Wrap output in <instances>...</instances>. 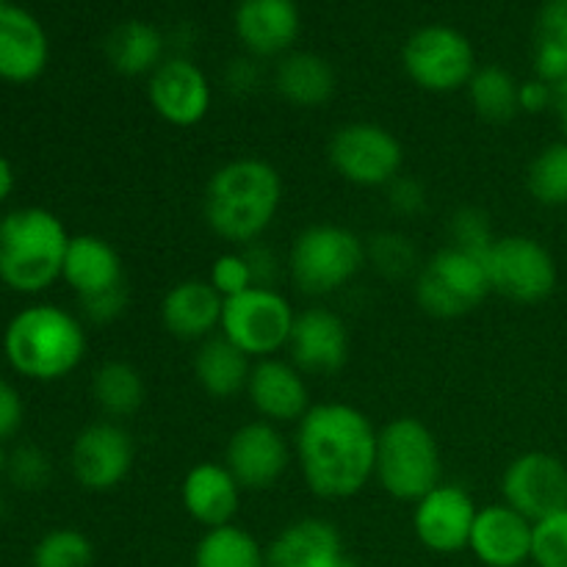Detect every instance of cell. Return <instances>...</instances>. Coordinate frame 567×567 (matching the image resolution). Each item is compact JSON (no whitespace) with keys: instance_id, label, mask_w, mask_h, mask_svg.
Wrapping results in <instances>:
<instances>
[{"instance_id":"6da1fadb","label":"cell","mask_w":567,"mask_h":567,"mask_svg":"<svg viewBox=\"0 0 567 567\" xmlns=\"http://www.w3.org/2000/svg\"><path fill=\"white\" fill-rule=\"evenodd\" d=\"M377 435L369 415L347 402L313 404L297 424L293 452L319 498H352L374 480Z\"/></svg>"},{"instance_id":"7a4b0ae2","label":"cell","mask_w":567,"mask_h":567,"mask_svg":"<svg viewBox=\"0 0 567 567\" xmlns=\"http://www.w3.org/2000/svg\"><path fill=\"white\" fill-rule=\"evenodd\" d=\"M280 203V172L269 161L244 155L210 175L205 186V221L225 241L249 247L269 230Z\"/></svg>"},{"instance_id":"3957f363","label":"cell","mask_w":567,"mask_h":567,"mask_svg":"<svg viewBox=\"0 0 567 567\" xmlns=\"http://www.w3.org/2000/svg\"><path fill=\"white\" fill-rule=\"evenodd\" d=\"M86 343L81 319L50 302L22 308L3 332L6 363L33 382L70 377L83 363Z\"/></svg>"},{"instance_id":"277c9868","label":"cell","mask_w":567,"mask_h":567,"mask_svg":"<svg viewBox=\"0 0 567 567\" xmlns=\"http://www.w3.org/2000/svg\"><path fill=\"white\" fill-rule=\"evenodd\" d=\"M70 233L48 208L0 216V282L17 293H42L61 280Z\"/></svg>"},{"instance_id":"5b68a950","label":"cell","mask_w":567,"mask_h":567,"mask_svg":"<svg viewBox=\"0 0 567 567\" xmlns=\"http://www.w3.org/2000/svg\"><path fill=\"white\" fill-rule=\"evenodd\" d=\"M374 476L396 502L415 504L435 491L441 485L443 460L430 426L410 415L388 421L377 435Z\"/></svg>"},{"instance_id":"8992f818","label":"cell","mask_w":567,"mask_h":567,"mask_svg":"<svg viewBox=\"0 0 567 567\" xmlns=\"http://www.w3.org/2000/svg\"><path fill=\"white\" fill-rule=\"evenodd\" d=\"M369 249L341 225H310L293 238L288 275L305 297H330L347 288L365 266Z\"/></svg>"},{"instance_id":"52a82bcc","label":"cell","mask_w":567,"mask_h":567,"mask_svg":"<svg viewBox=\"0 0 567 567\" xmlns=\"http://www.w3.org/2000/svg\"><path fill=\"white\" fill-rule=\"evenodd\" d=\"M297 310L277 288L252 286L238 297L225 299L221 310V336L241 349L249 360L277 358L291 341Z\"/></svg>"},{"instance_id":"ba28073f","label":"cell","mask_w":567,"mask_h":567,"mask_svg":"<svg viewBox=\"0 0 567 567\" xmlns=\"http://www.w3.org/2000/svg\"><path fill=\"white\" fill-rule=\"evenodd\" d=\"M402 66L410 81L432 94L460 92L476 72V53L463 31L443 22L419 28L402 48Z\"/></svg>"},{"instance_id":"9c48e42d","label":"cell","mask_w":567,"mask_h":567,"mask_svg":"<svg viewBox=\"0 0 567 567\" xmlns=\"http://www.w3.org/2000/svg\"><path fill=\"white\" fill-rule=\"evenodd\" d=\"M487 293L491 282L482 258L457 247H446L432 255L415 282V299L424 313L435 319H457L471 313L480 308Z\"/></svg>"},{"instance_id":"30bf717a","label":"cell","mask_w":567,"mask_h":567,"mask_svg":"<svg viewBox=\"0 0 567 567\" xmlns=\"http://www.w3.org/2000/svg\"><path fill=\"white\" fill-rule=\"evenodd\" d=\"M330 164L347 183L360 188L391 186L402 175V142L377 122H349L330 138Z\"/></svg>"},{"instance_id":"8fae6325","label":"cell","mask_w":567,"mask_h":567,"mask_svg":"<svg viewBox=\"0 0 567 567\" xmlns=\"http://www.w3.org/2000/svg\"><path fill=\"white\" fill-rule=\"evenodd\" d=\"M491 291L520 305H535L557 288V264L540 241L529 236L493 238L482 255Z\"/></svg>"},{"instance_id":"7c38bea8","label":"cell","mask_w":567,"mask_h":567,"mask_svg":"<svg viewBox=\"0 0 567 567\" xmlns=\"http://www.w3.org/2000/svg\"><path fill=\"white\" fill-rule=\"evenodd\" d=\"M133 437L116 421H94L83 426L70 449V468L78 485L89 493H109L131 474Z\"/></svg>"},{"instance_id":"4fadbf2b","label":"cell","mask_w":567,"mask_h":567,"mask_svg":"<svg viewBox=\"0 0 567 567\" xmlns=\"http://www.w3.org/2000/svg\"><path fill=\"white\" fill-rule=\"evenodd\" d=\"M504 504L532 524L567 509V465L548 452H526L502 476Z\"/></svg>"},{"instance_id":"5bb4252c","label":"cell","mask_w":567,"mask_h":567,"mask_svg":"<svg viewBox=\"0 0 567 567\" xmlns=\"http://www.w3.org/2000/svg\"><path fill=\"white\" fill-rule=\"evenodd\" d=\"M147 100L169 125L194 127L208 116L214 92L203 66L194 64L188 55H169L147 78Z\"/></svg>"},{"instance_id":"9a60e30c","label":"cell","mask_w":567,"mask_h":567,"mask_svg":"<svg viewBox=\"0 0 567 567\" xmlns=\"http://www.w3.org/2000/svg\"><path fill=\"white\" fill-rule=\"evenodd\" d=\"M291 463V446L286 435L277 430V424L258 419L249 424L238 426L227 441L225 465L241 491H269Z\"/></svg>"},{"instance_id":"2e32d148","label":"cell","mask_w":567,"mask_h":567,"mask_svg":"<svg viewBox=\"0 0 567 567\" xmlns=\"http://www.w3.org/2000/svg\"><path fill=\"white\" fill-rule=\"evenodd\" d=\"M476 504L460 485H437L415 502L413 529L424 548L435 554H457L468 548L476 520Z\"/></svg>"},{"instance_id":"e0dca14e","label":"cell","mask_w":567,"mask_h":567,"mask_svg":"<svg viewBox=\"0 0 567 567\" xmlns=\"http://www.w3.org/2000/svg\"><path fill=\"white\" fill-rule=\"evenodd\" d=\"M233 31L255 59H282L297 44L302 14L297 0H238Z\"/></svg>"},{"instance_id":"ac0fdd59","label":"cell","mask_w":567,"mask_h":567,"mask_svg":"<svg viewBox=\"0 0 567 567\" xmlns=\"http://www.w3.org/2000/svg\"><path fill=\"white\" fill-rule=\"evenodd\" d=\"M291 360L302 374H336L349 360V330L330 308H305L293 321Z\"/></svg>"},{"instance_id":"d6986e66","label":"cell","mask_w":567,"mask_h":567,"mask_svg":"<svg viewBox=\"0 0 567 567\" xmlns=\"http://www.w3.org/2000/svg\"><path fill=\"white\" fill-rule=\"evenodd\" d=\"M247 396L255 413L269 424H299L302 415L313 408L305 374L280 358H266L252 365Z\"/></svg>"},{"instance_id":"ffe728a7","label":"cell","mask_w":567,"mask_h":567,"mask_svg":"<svg viewBox=\"0 0 567 567\" xmlns=\"http://www.w3.org/2000/svg\"><path fill=\"white\" fill-rule=\"evenodd\" d=\"M535 524L509 504L480 509L471 532V554L485 567H524L532 563Z\"/></svg>"},{"instance_id":"44dd1931","label":"cell","mask_w":567,"mask_h":567,"mask_svg":"<svg viewBox=\"0 0 567 567\" xmlns=\"http://www.w3.org/2000/svg\"><path fill=\"white\" fill-rule=\"evenodd\" d=\"M48 59L50 42L42 22L20 6H0V81H37Z\"/></svg>"},{"instance_id":"7402d4cb","label":"cell","mask_w":567,"mask_h":567,"mask_svg":"<svg viewBox=\"0 0 567 567\" xmlns=\"http://www.w3.org/2000/svg\"><path fill=\"white\" fill-rule=\"evenodd\" d=\"M347 559L338 529L321 518L286 526L266 548V567H343Z\"/></svg>"},{"instance_id":"603a6c76","label":"cell","mask_w":567,"mask_h":567,"mask_svg":"<svg viewBox=\"0 0 567 567\" xmlns=\"http://www.w3.org/2000/svg\"><path fill=\"white\" fill-rule=\"evenodd\" d=\"M241 485L230 474V468L219 463H197L181 487L183 509L194 524L205 529L233 524L241 507Z\"/></svg>"},{"instance_id":"cb8c5ba5","label":"cell","mask_w":567,"mask_h":567,"mask_svg":"<svg viewBox=\"0 0 567 567\" xmlns=\"http://www.w3.org/2000/svg\"><path fill=\"white\" fill-rule=\"evenodd\" d=\"M225 299L208 280H183L166 291L161 321L181 341H208L221 324Z\"/></svg>"},{"instance_id":"d4e9b609","label":"cell","mask_w":567,"mask_h":567,"mask_svg":"<svg viewBox=\"0 0 567 567\" xmlns=\"http://www.w3.org/2000/svg\"><path fill=\"white\" fill-rule=\"evenodd\" d=\"M61 280L78 293V299H92L100 293L125 288V271H122V258L105 238L92 236H72L66 247L64 271Z\"/></svg>"},{"instance_id":"484cf974","label":"cell","mask_w":567,"mask_h":567,"mask_svg":"<svg viewBox=\"0 0 567 567\" xmlns=\"http://www.w3.org/2000/svg\"><path fill=\"white\" fill-rule=\"evenodd\" d=\"M275 89L291 105L319 109L336 94V70L324 55L291 50L277 61Z\"/></svg>"},{"instance_id":"4316f807","label":"cell","mask_w":567,"mask_h":567,"mask_svg":"<svg viewBox=\"0 0 567 567\" xmlns=\"http://www.w3.org/2000/svg\"><path fill=\"white\" fill-rule=\"evenodd\" d=\"M166 39L147 20H125L105 37V59L111 70L127 78L153 75L166 61Z\"/></svg>"},{"instance_id":"83f0119b","label":"cell","mask_w":567,"mask_h":567,"mask_svg":"<svg viewBox=\"0 0 567 567\" xmlns=\"http://www.w3.org/2000/svg\"><path fill=\"white\" fill-rule=\"evenodd\" d=\"M249 374H252L249 358L225 336L203 341L194 354V377L199 388L214 399H233L247 391Z\"/></svg>"},{"instance_id":"f1b7e54d","label":"cell","mask_w":567,"mask_h":567,"mask_svg":"<svg viewBox=\"0 0 567 567\" xmlns=\"http://www.w3.org/2000/svg\"><path fill=\"white\" fill-rule=\"evenodd\" d=\"M192 567H266V548L241 526H216L194 546Z\"/></svg>"},{"instance_id":"f546056e","label":"cell","mask_w":567,"mask_h":567,"mask_svg":"<svg viewBox=\"0 0 567 567\" xmlns=\"http://www.w3.org/2000/svg\"><path fill=\"white\" fill-rule=\"evenodd\" d=\"M535 75L540 81H567V0H546L535 25Z\"/></svg>"},{"instance_id":"4dcf8cb0","label":"cell","mask_w":567,"mask_h":567,"mask_svg":"<svg viewBox=\"0 0 567 567\" xmlns=\"http://www.w3.org/2000/svg\"><path fill=\"white\" fill-rule=\"evenodd\" d=\"M92 396L103 415L127 419L144 404V380L136 365L125 360H109L94 371Z\"/></svg>"},{"instance_id":"1f68e13d","label":"cell","mask_w":567,"mask_h":567,"mask_svg":"<svg viewBox=\"0 0 567 567\" xmlns=\"http://www.w3.org/2000/svg\"><path fill=\"white\" fill-rule=\"evenodd\" d=\"M465 89H468L471 105H474V111L482 120L507 122L520 111V83L515 81L513 72H507L504 66H476L474 78H471V83Z\"/></svg>"},{"instance_id":"d6a6232c","label":"cell","mask_w":567,"mask_h":567,"mask_svg":"<svg viewBox=\"0 0 567 567\" xmlns=\"http://www.w3.org/2000/svg\"><path fill=\"white\" fill-rule=\"evenodd\" d=\"M532 197L543 205H567V142L548 144L529 166L526 175Z\"/></svg>"},{"instance_id":"836d02e7","label":"cell","mask_w":567,"mask_h":567,"mask_svg":"<svg viewBox=\"0 0 567 567\" xmlns=\"http://www.w3.org/2000/svg\"><path fill=\"white\" fill-rule=\"evenodd\" d=\"M94 546L83 532L53 529L33 546L31 567H92Z\"/></svg>"},{"instance_id":"e575fe53","label":"cell","mask_w":567,"mask_h":567,"mask_svg":"<svg viewBox=\"0 0 567 567\" xmlns=\"http://www.w3.org/2000/svg\"><path fill=\"white\" fill-rule=\"evenodd\" d=\"M532 565L567 567V509L535 524V537H532Z\"/></svg>"},{"instance_id":"d590c367","label":"cell","mask_w":567,"mask_h":567,"mask_svg":"<svg viewBox=\"0 0 567 567\" xmlns=\"http://www.w3.org/2000/svg\"><path fill=\"white\" fill-rule=\"evenodd\" d=\"M53 474V465L50 457L37 446H17L14 452H9V482L20 491H42L50 482Z\"/></svg>"},{"instance_id":"8d00e7d4","label":"cell","mask_w":567,"mask_h":567,"mask_svg":"<svg viewBox=\"0 0 567 567\" xmlns=\"http://www.w3.org/2000/svg\"><path fill=\"white\" fill-rule=\"evenodd\" d=\"M208 282L216 288V291H219L221 299L238 297V293H244V291H249L252 286H258V282H255V275H252V266H249L247 255L244 252L219 255V258L214 260V266H210Z\"/></svg>"},{"instance_id":"74e56055","label":"cell","mask_w":567,"mask_h":567,"mask_svg":"<svg viewBox=\"0 0 567 567\" xmlns=\"http://www.w3.org/2000/svg\"><path fill=\"white\" fill-rule=\"evenodd\" d=\"M452 247L465 249L471 255H485L487 247L493 244L491 225H487V216L476 208H463L452 216Z\"/></svg>"},{"instance_id":"f35d334b","label":"cell","mask_w":567,"mask_h":567,"mask_svg":"<svg viewBox=\"0 0 567 567\" xmlns=\"http://www.w3.org/2000/svg\"><path fill=\"white\" fill-rule=\"evenodd\" d=\"M369 255L385 275H404L413 266V249H410L408 238L396 236V233H382V236H377Z\"/></svg>"},{"instance_id":"ab89813d","label":"cell","mask_w":567,"mask_h":567,"mask_svg":"<svg viewBox=\"0 0 567 567\" xmlns=\"http://www.w3.org/2000/svg\"><path fill=\"white\" fill-rule=\"evenodd\" d=\"M22 415H25V408H22L20 391L9 380H0V443L20 432Z\"/></svg>"},{"instance_id":"60d3db41","label":"cell","mask_w":567,"mask_h":567,"mask_svg":"<svg viewBox=\"0 0 567 567\" xmlns=\"http://www.w3.org/2000/svg\"><path fill=\"white\" fill-rule=\"evenodd\" d=\"M125 302H127V291L125 288H116V291L100 293V297L81 299V308L89 321H94V324H109V321H114L116 316L125 310Z\"/></svg>"},{"instance_id":"b9f144b4","label":"cell","mask_w":567,"mask_h":567,"mask_svg":"<svg viewBox=\"0 0 567 567\" xmlns=\"http://www.w3.org/2000/svg\"><path fill=\"white\" fill-rule=\"evenodd\" d=\"M388 188H391V192H388L391 197L388 199H391V205L399 214H415V210L424 208V188L415 181H404V177L399 175Z\"/></svg>"},{"instance_id":"7bdbcfd3","label":"cell","mask_w":567,"mask_h":567,"mask_svg":"<svg viewBox=\"0 0 567 567\" xmlns=\"http://www.w3.org/2000/svg\"><path fill=\"white\" fill-rule=\"evenodd\" d=\"M518 103H520V111H529V114H540V111L551 109V105H554V86H551V83L540 81V78L520 83Z\"/></svg>"},{"instance_id":"ee69618b","label":"cell","mask_w":567,"mask_h":567,"mask_svg":"<svg viewBox=\"0 0 567 567\" xmlns=\"http://www.w3.org/2000/svg\"><path fill=\"white\" fill-rule=\"evenodd\" d=\"M244 255H247L249 266H252L255 282H258V286H269L271 288V277H275V271H277L275 255H271L266 247L260 249V247H252V244H249V249Z\"/></svg>"},{"instance_id":"f6af8a7d","label":"cell","mask_w":567,"mask_h":567,"mask_svg":"<svg viewBox=\"0 0 567 567\" xmlns=\"http://www.w3.org/2000/svg\"><path fill=\"white\" fill-rule=\"evenodd\" d=\"M14 192V166L6 155H0V205L11 197Z\"/></svg>"},{"instance_id":"bcb514c9","label":"cell","mask_w":567,"mask_h":567,"mask_svg":"<svg viewBox=\"0 0 567 567\" xmlns=\"http://www.w3.org/2000/svg\"><path fill=\"white\" fill-rule=\"evenodd\" d=\"M551 109L557 111L559 125H563L565 142H567V81L557 83V86H554V105H551Z\"/></svg>"},{"instance_id":"7dc6e473","label":"cell","mask_w":567,"mask_h":567,"mask_svg":"<svg viewBox=\"0 0 567 567\" xmlns=\"http://www.w3.org/2000/svg\"><path fill=\"white\" fill-rule=\"evenodd\" d=\"M9 474V452L3 449V443H0V480Z\"/></svg>"},{"instance_id":"c3c4849f","label":"cell","mask_w":567,"mask_h":567,"mask_svg":"<svg viewBox=\"0 0 567 567\" xmlns=\"http://www.w3.org/2000/svg\"><path fill=\"white\" fill-rule=\"evenodd\" d=\"M0 507H6V504H3V498H0ZM0 515H3V509H0Z\"/></svg>"},{"instance_id":"681fc988","label":"cell","mask_w":567,"mask_h":567,"mask_svg":"<svg viewBox=\"0 0 567 567\" xmlns=\"http://www.w3.org/2000/svg\"><path fill=\"white\" fill-rule=\"evenodd\" d=\"M6 3H9V0H0V6H6Z\"/></svg>"}]
</instances>
